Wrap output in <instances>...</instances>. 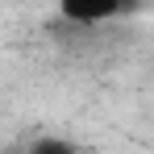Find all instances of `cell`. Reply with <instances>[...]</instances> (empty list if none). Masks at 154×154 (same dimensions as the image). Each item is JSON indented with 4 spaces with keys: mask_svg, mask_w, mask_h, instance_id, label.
<instances>
[{
    "mask_svg": "<svg viewBox=\"0 0 154 154\" xmlns=\"http://www.w3.org/2000/svg\"><path fill=\"white\" fill-rule=\"evenodd\" d=\"M58 13H63L67 21H79V25H100V21H112V17L121 13V4H117V0H96V4H92V0H88V4H83V0H67Z\"/></svg>",
    "mask_w": 154,
    "mask_h": 154,
    "instance_id": "cell-1",
    "label": "cell"
},
{
    "mask_svg": "<svg viewBox=\"0 0 154 154\" xmlns=\"http://www.w3.org/2000/svg\"><path fill=\"white\" fill-rule=\"evenodd\" d=\"M29 154H79L75 142H67V137H54V133H46V137H38L33 146H29Z\"/></svg>",
    "mask_w": 154,
    "mask_h": 154,
    "instance_id": "cell-2",
    "label": "cell"
}]
</instances>
